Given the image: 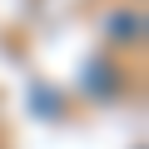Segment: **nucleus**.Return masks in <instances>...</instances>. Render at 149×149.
<instances>
[]
</instances>
